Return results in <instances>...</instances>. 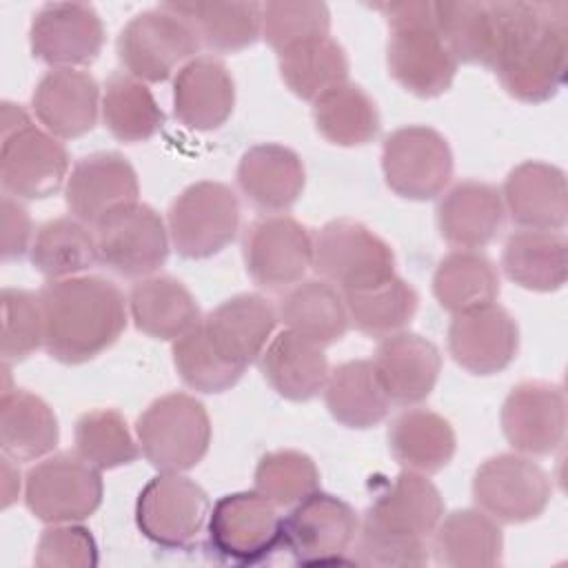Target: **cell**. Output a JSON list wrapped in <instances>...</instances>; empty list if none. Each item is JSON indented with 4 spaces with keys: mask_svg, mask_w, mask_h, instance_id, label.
Wrapping results in <instances>:
<instances>
[{
    "mask_svg": "<svg viewBox=\"0 0 568 568\" xmlns=\"http://www.w3.org/2000/svg\"><path fill=\"white\" fill-rule=\"evenodd\" d=\"M24 504L47 524L82 521L102 504L100 470L78 453L51 455L27 473Z\"/></svg>",
    "mask_w": 568,
    "mask_h": 568,
    "instance_id": "9c48e42d",
    "label": "cell"
},
{
    "mask_svg": "<svg viewBox=\"0 0 568 568\" xmlns=\"http://www.w3.org/2000/svg\"><path fill=\"white\" fill-rule=\"evenodd\" d=\"M499 524L479 508L455 510L433 530L435 559L450 568H493L501 561Z\"/></svg>",
    "mask_w": 568,
    "mask_h": 568,
    "instance_id": "4dcf8cb0",
    "label": "cell"
},
{
    "mask_svg": "<svg viewBox=\"0 0 568 568\" xmlns=\"http://www.w3.org/2000/svg\"><path fill=\"white\" fill-rule=\"evenodd\" d=\"M166 229L182 257L202 260L220 253L240 229V202L231 186L202 180L186 186L169 206Z\"/></svg>",
    "mask_w": 568,
    "mask_h": 568,
    "instance_id": "52a82bcc",
    "label": "cell"
},
{
    "mask_svg": "<svg viewBox=\"0 0 568 568\" xmlns=\"http://www.w3.org/2000/svg\"><path fill=\"white\" fill-rule=\"evenodd\" d=\"M313 266L342 293L359 291L395 275L393 248L368 226L333 220L313 242Z\"/></svg>",
    "mask_w": 568,
    "mask_h": 568,
    "instance_id": "ba28073f",
    "label": "cell"
},
{
    "mask_svg": "<svg viewBox=\"0 0 568 568\" xmlns=\"http://www.w3.org/2000/svg\"><path fill=\"white\" fill-rule=\"evenodd\" d=\"M442 517L444 501L437 486L406 468L373 499L362 526L397 539L426 541Z\"/></svg>",
    "mask_w": 568,
    "mask_h": 568,
    "instance_id": "ffe728a7",
    "label": "cell"
},
{
    "mask_svg": "<svg viewBox=\"0 0 568 568\" xmlns=\"http://www.w3.org/2000/svg\"><path fill=\"white\" fill-rule=\"evenodd\" d=\"M566 248L561 231L521 229L506 240L501 266L517 286L550 293L566 282Z\"/></svg>",
    "mask_w": 568,
    "mask_h": 568,
    "instance_id": "e575fe53",
    "label": "cell"
},
{
    "mask_svg": "<svg viewBox=\"0 0 568 568\" xmlns=\"http://www.w3.org/2000/svg\"><path fill=\"white\" fill-rule=\"evenodd\" d=\"M264 379L282 397L291 402H306L324 390L328 377V362L320 344L284 328L273 337L260 355Z\"/></svg>",
    "mask_w": 568,
    "mask_h": 568,
    "instance_id": "f546056e",
    "label": "cell"
},
{
    "mask_svg": "<svg viewBox=\"0 0 568 568\" xmlns=\"http://www.w3.org/2000/svg\"><path fill=\"white\" fill-rule=\"evenodd\" d=\"M433 13L435 27L457 62L493 64L499 33L495 2H433Z\"/></svg>",
    "mask_w": 568,
    "mask_h": 568,
    "instance_id": "74e56055",
    "label": "cell"
},
{
    "mask_svg": "<svg viewBox=\"0 0 568 568\" xmlns=\"http://www.w3.org/2000/svg\"><path fill=\"white\" fill-rule=\"evenodd\" d=\"M0 213H2L0 255L2 260H18L27 253L31 242V217L13 195L2 197Z\"/></svg>",
    "mask_w": 568,
    "mask_h": 568,
    "instance_id": "f5cc1de1",
    "label": "cell"
},
{
    "mask_svg": "<svg viewBox=\"0 0 568 568\" xmlns=\"http://www.w3.org/2000/svg\"><path fill=\"white\" fill-rule=\"evenodd\" d=\"M33 561L40 568H91L98 564V546L78 521L53 524L40 535Z\"/></svg>",
    "mask_w": 568,
    "mask_h": 568,
    "instance_id": "f907efd6",
    "label": "cell"
},
{
    "mask_svg": "<svg viewBox=\"0 0 568 568\" xmlns=\"http://www.w3.org/2000/svg\"><path fill=\"white\" fill-rule=\"evenodd\" d=\"M433 295L442 308L462 315L495 304L499 295V273L486 255L473 248H457L437 264Z\"/></svg>",
    "mask_w": 568,
    "mask_h": 568,
    "instance_id": "8d00e7d4",
    "label": "cell"
},
{
    "mask_svg": "<svg viewBox=\"0 0 568 568\" xmlns=\"http://www.w3.org/2000/svg\"><path fill=\"white\" fill-rule=\"evenodd\" d=\"M44 348L62 364H82L118 342L126 326L122 291L100 275L51 280L40 291Z\"/></svg>",
    "mask_w": 568,
    "mask_h": 568,
    "instance_id": "7a4b0ae2",
    "label": "cell"
},
{
    "mask_svg": "<svg viewBox=\"0 0 568 568\" xmlns=\"http://www.w3.org/2000/svg\"><path fill=\"white\" fill-rule=\"evenodd\" d=\"M320 488L315 462L300 450L266 453L255 468V490L273 506H293Z\"/></svg>",
    "mask_w": 568,
    "mask_h": 568,
    "instance_id": "bcb514c9",
    "label": "cell"
},
{
    "mask_svg": "<svg viewBox=\"0 0 568 568\" xmlns=\"http://www.w3.org/2000/svg\"><path fill=\"white\" fill-rule=\"evenodd\" d=\"M2 306V362H20L44 346V317L40 295L22 288H4Z\"/></svg>",
    "mask_w": 568,
    "mask_h": 568,
    "instance_id": "681fc988",
    "label": "cell"
},
{
    "mask_svg": "<svg viewBox=\"0 0 568 568\" xmlns=\"http://www.w3.org/2000/svg\"><path fill=\"white\" fill-rule=\"evenodd\" d=\"M129 75L142 82H164L178 64H186L200 49L193 24L169 4L131 18L115 42Z\"/></svg>",
    "mask_w": 568,
    "mask_h": 568,
    "instance_id": "8992f818",
    "label": "cell"
},
{
    "mask_svg": "<svg viewBox=\"0 0 568 568\" xmlns=\"http://www.w3.org/2000/svg\"><path fill=\"white\" fill-rule=\"evenodd\" d=\"M102 120L120 142H146L164 124V113L146 84L129 73H113L104 84Z\"/></svg>",
    "mask_w": 568,
    "mask_h": 568,
    "instance_id": "7bdbcfd3",
    "label": "cell"
},
{
    "mask_svg": "<svg viewBox=\"0 0 568 568\" xmlns=\"http://www.w3.org/2000/svg\"><path fill=\"white\" fill-rule=\"evenodd\" d=\"M355 510L328 493H311L282 521V544L297 564H339L355 541Z\"/></svg>",
    "mask_w": 568,
    "mask_h": 568,
    "instance_id": "9a60e30c",
    "label": "cell"
},
{
    "mask_svg": "<svg viewBox=\"0 0 568 568\" xmlns=\"http://www.w3.org/2000/svg\"><path fill=\"white\" fill-rule=\"evenodd\" d=\"M499 33L493 69L501 87L521 102L550 100L566 78L568 2H495Z\"/></svg>",
    "mask_w": 568,
    "mask_h": 568,
    "instance_id": "6da1fadb",
    "label": "cell"
},
{
    "mask_svg": "<svg viewBox=\"0 0 568 568\" xmlns=\"http://www.w3.org/2000/svg\"><path fill=\"white\" fill-rule=\"evenodd\" d=\"M209 497L200 484L180 473H160L138 495L140 532L164 548H186L209 521Z\"/></svg>",
    "mask_w": 568,
    "mask_h": 568,
    "instance_id": "7c38bea8",
    "label": "cell"
},
{
    "mask_svg": "<svg viewBox=\"0 0 568 568\" xmlns=\"http://www.w3.org/2000/svg\"><path fill=\"white\" fill-rule=\"evenodd\" d=\"M342 295L348 320L371 337H386L402 331L419 306L417 291L397 275Z\"/></svg>",
    "mask_w": 568,
    "mask_h": 568,
    "instance_id": "ee69618b",
    "label": "cell"
},
{
    "mask_svg": "<svg viewBox=\"0 0 568 568\" xmlns=\"http://www.w3.org/2000/svg\"><path fill=\"white\" fill-rule=\"evenodd\" d=\"M501 193L486 182L464 180L448 189L437 204L442 237L455 248L486 246L504 224Z\"/></svg>",
    "mask_w": 568,
    "mask_h": 568,
    "instance_id": "4316f807",
    "label": "cell"
},
{
    "mask_svg": "<svg viewBox=\"0 0 568 568\" xmlns=\"http://www.w3.org/2000/svg\"><path fill=\"white\" fill-rule=\"evenodd\" d=\"M504 209L521 229L561 231L568 220V189L561 169L528 160L517 164L499 191Z\"/></svg>",
    "mask_w": 568,
    "mask_h": 568,
    "instance_id": "cb8c5ba5",
    "label": "cell"
},
{
    "mask_svg": "<svg viewBox=\"0 0 568 568\" xmlns=\"http://www.w3.org/2000/svg\"><path fill=\"white\" fill-rule=\"evenodd\" d=\"M173 364L182 382L200 393H224L244 373L211 346L200 324L173 342Z\"/></svg>",
    "mask_w": 568,
    "mask_h": 568,
    "instance_id": "7dc6e473",
    "label": "cell"
},
{
    "mask_svg": "<svg viewBox=\"0 0 568 568\" xmlns=\"http://www.w3.org/2000/svg\"><path fill=\"white\" fill-rule=\"evenodd\" d=\"M331 11L324 2L277 0L262 4V38L277 51L328 36Z\"/></svg>",
    "mask_w": 568,
    "mask_h": 568,
    "instance_id": "c3c4849f",
    "label": "cell"
},
{
    "mask_svg": "<svg viewBox=\"0 0 568 568\" xmlns=\"http://www.w3.org/2000/svg\"><path fill=\"white\" fill-rule=\"evenodd\" d=\"M280 75L297 98L315 102L346 82L348 58L331 36L313 38L280 53Z\"/></svg>",
    "mask_w": 568,
    "mask_h": 568,
    "instance_id": "60d3db41",
    "label": "cell"
},
{
    "mask_svg": "<svg viewBox=\"0 0 568 568\" xmlns=\"http://www.w3.org/2000/svg\"><path fill=\"white\" fill-rule=\"evenodd\" d=\"M506 442L521 455H550L566 435L564 390L546 382L517 384L501 406Z\"/></svg>",
    "mask_w": 568,
    "mask_h": 568,
    "instance_id": "ac0fdd59",
    "label": "cell"
},
{
    "mask_svg": "<svg viewBox=\"0 0 568 568\" xmlns=\"http://www.w3.org/2000/svg\"><path fill=\"white\" fill-rule=\"evenodd\" d=\"M140 184L131 162L113 151L78 160L67 178L64 200L73 217L98 226L113 211L138 202Z\"/></svg>",
    "mask_w": 568,
    "mask_h": 568,
    "instance_id": "d6986e66",
    "label": "cell"
},
{
    "mask_svg": "<svg viewBox=\"0 0 568 568\" xmlns=\"http://www.w3.org/2000/svg\"><path fill=\"white\" fill-rule=\"evenodd\" d=\"M519 328L499 304L455 315L448 326L453 359L473 375H495L517 355Z\"/></svg>",
    "mask_w": 568,
    "mask_h": 568,
    "instance_id": "44dd1931",
    "label": "cell"
},
{
    "mask_svg": "<svg viewBox=\"0 0 568 568\" xmlns=\"http://www.w3.org/2000/svg\"><path fill=\"white\" fill-rule=\"evenodd\" d=\"M304 182L300 155L282 144H255L237 164V184L244 197L268 213L293 206L304 191Z\"/></svg>",
    "mask_w": 568,
    "mask_h": 568,
    "instance_id": "83f0119b",
    "label": "cell"
},
{
    "mask_svg": "<svg viewBox=\"0 0 568 568\" xmlns=\"http://www.w3.org/2000/svg\"><path fill=\"white\" fill-rule=\"evenodd\" d=\"M277 315L288 331L320 346L342 339L351 322L342 291L326 280L293 284L284 293Z\"/></svg>",
    "mask_w": 568,
    "mask_h": 568,
    "instance_id": "d6a6232c",
    "label": "cell"
},
{
    "mask_svg": "<svg viewBox=\"0 0 568 568\" xmlns=\"http://www.w3.org/2000/svg\"><path fill=\"white\" fill-rule=\"evenodd\" d=\"M355 555L357 566H379V568H408L428 564L426 541H408L388 537L368 528H357L355 535Z\"/></svg>",
    "mask_w": 568,
    "mask_h": 568,
    "instance_id": "816d5d0a",
    "label": "cell"
},
{
    "mask_svg": "<svg viewBox=\"0 0 568 568\" xmlns=\"http://www.w3.org/2000/svg\"><path fill=\"white\" fill-rule=\"evenodd\" d=\"M324 402L335 422L359 430L386 419L390 406L371 359H351L328 371Z\"/></svg>",
    "mask_w": 568,
    "mask_h": 568,
    "instance_id": "d590c367",
    "label": "cell"
},
{
    "mask_svg": "<svg viewBox=\"0 0 568 568\" xmlns=\"http://www.w3.org/2000/svg\"><path fill=\"white\" fill-rule=\"evenodd\" d=\"M206 530L215 555L233 564H257L282 544V519L257 490L220 497L209 513Z\"/></svg>",
    "mask_w": 568,
    "mask_h": 568,
    "instance_id": "4fadbf2b",
    "label": "cell"
},
{
    "mask_svg": "<svg viewBox=\"0 0 568 568\" xmlns=\"http://www.w3.org/2000/svg\"><path fill=\"white\" fill-rule=\"evenodd\" d=\"M375 9L390 27L386 44L390 75L417 98L442 95L455 80L457 60L435 27L433 2H382Z\"/></svg>",
    "mask_w": 568,
    "mask_h": 568,
    "instance_id": "3957f363",
    "label": "cell"
},
{
    "mask_svg": "<svg viewBox=\"0 0 568 568\" xmlns=\"http://www.w3.org/2000/svg\"><path fill=\"white\" fill-rule=\"evenodd\" d=\"M98 260L95 231L78 217L49 220L31 244V262L49 280L82 275Z\"/></svg>",
    "mask_w": 568,
    "mask_h": 568,
    "instance_id": "ab89813d",
    "label": "cell"
},
{
    "mask_svg": "<svg viewBox=\"0 0 568 568\" xmlns=\"http://www.w3.org/2000/svg\"><path fill=\"white\" fill-rule=\"evenodd\" d=\"M371 362L388 402L402 406L426 399L442 371L439 348L430 339L406 331L382 337Z\"/></svg>",
    "mask_w": 568,
    "mask_h": 568,
    "instance_id": "603a6c76",
    "label": "cell"
},
{
    "mask_svg": "<svg viewBox=\"0 0 568 568\" xmlns=\"http://www.w3.org/2000/svg\"><path fill=\"white\" fill-rule=\"evenodd\" d=\"M235 106V82L213 55H195L180 67L173 80V113L195 131L222 126Z\"/></svg>",
    "mask_w": 568,
    "mask_h": 568,
    "instance_id": "d4e9b609",
    "label": "cell"
},
{
    "mask_svg": "<svg viewBox=\"0 0 568 568\" xmlns=\"http://www.w3.org/2000/svg\"><path fill=\"white\" fill-rule=\"evenodd\" d=\"M142 455L160 473H184L202 462L211 444V419L200 399L186 393L158 397L138 417Z\"/></svg>",
    "mask_w": 568,
    "mask_h": 568,
    "instance_id": "5b68a950",
    "label": "cell"
},
{
    "mask_svg": "<svg viewBox=\"0 0 568 568\" xmlns=\"http://www.w3.org/2000/svg\"><path fill=\"white\" fill-rule=\"evenodd\" d=\"M277 313L257 293H240L215 306L202 322L211 346L233 366L246 368L266 348Z\"/></svg>",
    "mask_w": 568,
    "mask_h": 568,
    "instance_id": "7402d4cb",
    "label": "cell"
},
{
    "mask_svg": "<svg viewBox=\"0 0 568 568\" xmlns=\"http://www.w3.org/2000/svg\"><path fill=\"white\" fill-rule=\"evenodd\" d=\"M126 304L135 328L155 339L175 342L202 322L193 293L171 275L142 277Z\"/></svg>",
    "mask_w": 568,
    "mask_h": 568,
    "instance_id": "f1b7e54d",
    "label": "cell"
},
{
    "mask_svg": "<svg viewBox=\"0 0 568 568\" xmlns=\"http://www.w3.org/2000/svg\"><path fill=\"white\" fill-rule=\"evenodd\" d=\"M197 31L200 42L220 53L251 47L262 36L260 2H166Z\"/></svg>",
    "mask_w": 568,
    "mask_h": 568,
    "instance_id": "f35d334b",
    "label": "cell"
},
{
    "mask_svg": "<svg viewBox=\"0 0 568 568\" xmlns=\"http://www.w3.org/2000/svg\"><path fill=\"white\" fill-rule=\"evenodd\" d=\"M60 428L53 408L24 388H11L0 399V446L13 462H33L51 453Z\"/></svg>",
    "mask_w": 568,
    "mask_h": 568,
    "instance_id": "1f68e13d",
    "label": "cell"
},
{
    "mask_svg": "<svg viewBox=\"0 0 568 568\" xmlns=\"http://www.w3.org/2000/svg\"><path fill=\"white\" fill-rule=\"evenodd\" d=\"M388 448L404 468L428 475L453 459L457 439L442 415L428 408H408L390 422Z\"/></svg>",
    "mask_w": 568,
    "mask_h": 568,
    "instance_id": "836d02e7",
    "label": "cell"
},
{
    "mask_svg": "<svg viewBox=\"0 0 568 568\" xmlns=\"http://www.w3.org/2000/svg\"><path fill=\"white\" fill-rule=\"evenodd\" d=\"M98 82L80 69H51L33 91L38 122L55 138L71 140L89 133L98 120Z\"/></svg>",
    "mask_w": 568,
    "mask_h": 568,
    "instance_id": "484cf974",
    "label": "cell"
},
{
    "mask_svg": "<svg viewBox=\"0 0 568 568\" xmlns=\"http://www.w3.org/2000/svg\"><path fill=\"white\" fill-rule=\"evenodd\" d=\"M0 135V180L7 195L42 200L67 182V149L47 129L36 126L20 104L2 102Z\"/></svg>",
    "mask_w": 568,
    "mask_h": 568,
    "instance_id": "277c9868",
    "label": "cell"
},
{
    "mask_svg": "<svg viewBox=\"0 0 568 568\" xmlns=\"http://www.w3.org/2000/svg\"><path fill=\"white\" fill-rule=\"evenodd\" d=\"M31 53L53 69L91 64L104 44V27L98 11L82 2H49L31 22Z\"/></svg>",
    "mask_w": 568,
    "mask_h": 568,
    "instance_id": "e0dca14e",
    "label": "cell"
},
{
    "mask_svg": "<svg viewBox=\"0 0 568 568\" xmlns=\"http://www.w3.org/2000/svg\"><path fill=\"white\" fill-rule=\"evenodd\" d=\"M93 229L100 262L122 277H149L169 255V229L149 204H126Z\"/></svg>",
    "mask_w": 568,
    "mask_h": 568,
    "instance_id": "5bb4252c",
    "label": "cell"
},
{
    "mask_svg": "<svg viewBox=\"0 0 568 568\" xmlns=\"http://www.w3.org/2000/svg\"><path fill=\"white\" fill-rule=\"evenodd\" d=\"M244 264L262 288L293 286L313 266V237L291 215H264L246 231Z\"/></svg>",
    "mask_w": 568,
    "mask_h": 568,
    "instance_id": "2e32d148",
    "label": "cell"
},
{
    "mask_svg": "<svg viewBox=\"0 0 568 568\" xmlns=\"http://www.w3.org/2000/svg\"><path fill=\"white\" fill-rule=\"evenodd\" d=\"M552 495L546 470L526 455L504 453L486 459L473 477V499L479 510L501 524L537 519Z\"/></svg>",
    "mask_w": 568,
    "mask_h": 568,
    "instance_id": "30bf717a",
    "label": "cell"
},
{
    "mask_svg": "<svg viewBox=\"0 0 568 568\" xmlns=\"http://www.w3.org/2000/svg\"><path fill=\"white\" fill-rule=\"evenodd\" d=\"M11 462L13 459H9V457L2 459V473H0V477H2V488H0L2 508H9L13 501H18V495H20V473Z\"/></svg>",
    "mask_w": 568,
    "mask_h": 568,
    "instance_id": "db71d44e",
    "label": "cell"
},
{
    "mask_svg": "<svg viewBox=\"0 0 568 568\" xmlns=\"http://www.w3.org/2000/svg\"><path fill=\"white\" fill-rule=\"evenodd\" d=\"M313 120L324 140L337 146H362L379 131L373 98L357 84L344 82L313 102Z\"/></svg>",
    "mask_w": 568,
    "mask_h": 568,
    "instance_id": "b9f144b4",
    "label": "cell"
},
{
    "mask_svg": "<svg viewBox=\"0 0 568 568\" xmlns=\"http://www.w3.org/2000/svg\"><path fill=\"white\" fill-rule=\"evenodd\" d=\"M75 453L98 470L133 464L140 455L124 417L113 408H95L75 422Z\"/></svg>",
    "mask_w": 568,
    "mask_h": 568,
    "instance_id": "f6af8a7d",
    "label": "cell"
},
{
    "mask_svg": "<svg viewBox=\"0 0 568 568\" xmlns=\"http://www.w3.org/2000/svg\"><path fill=\"white\" fill-rule=\"evenodd\" d=\"M382 171L390 191L406 200H433L453 178L446 138L424 124L393 131L382 146Z\"/></svg>",
    "mask_w": 568,
    "mask_h": 568,
    "instance_id": "8fae6325",
    "label": "cell"
}]
</instances>
